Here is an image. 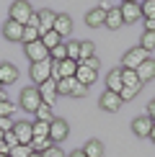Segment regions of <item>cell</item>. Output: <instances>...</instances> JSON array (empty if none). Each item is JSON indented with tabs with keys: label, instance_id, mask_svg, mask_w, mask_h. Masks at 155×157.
I'll return each mask as SVG.
<instances>
[{
	"label": "cell",
	"instance_id": "cell-1",
	"mask_svg": "<svg viewBox=\"0 0 155 157\" xmlns=\"http://www.w3.org/2000/svg\"><path fill=\"white\" fill-rule=\"evenodd\" d=\"M18 101H21V108H23V111H29V113H36L39 106L44 103V101H42V93H39L36 85H34V88H23Z\"/></svg>",
	"mask_w": 155,
	"mask_h": 157
},
{
	"label": "cell",
	"instance_id": "cell-2",
	"mask_svg": "<svg viewBox=\"0 0 155 157\" xmlns=\"http://www.w3.org/2000/svg\"><path fill=\"white\" fill-rule=\"evenodd\" d=\"M31 16H34V10H31L29 0H16V3H10V21H18L21 26H29Z\"/></svg>",
	"mask_w": 155,
	"mask_h": 157
},
{
	"label": "cell",
	"instance_id": "cell-3",
	"mask_svg": "<svg viewBox=\"0 0 155 157\" xmlns=\"http://www.w3.org/2000/svg\"><path fill=\"white\" fill-rule=\"evenodd\" d=\"M150 59V52H145L142 47H134V49H129L127 54H124V59H121V70H137L142 62H147Z\"/></svg>",
	"mask_w": 155,
	"mask_h": 157
},
{
	"label": "cell",
	"instance_id": "cell-4",
	"mask_svg": "<svg viewBox=\"0 0 155 157\" xmlns=\"http://www.w3.org/2000/svg\"><path fill=\"white\" fill-rule=\"evenodd\" d=\"M52 59H44V62H34L31 64V80L36 82V88L42 82H47V80H52Z\"/></svg>",
	"mask_w": 155,
	"mask_h": 157
},
{
	"label": "cell",
	"instance_id": "cell-5",
	"mask_svg": "<svg viewBox=\"0 0 155 157\" xmlns=\"http://www.w3.org/2000/svg\"><path fill=\"white\" fill-rule=\"evenodd\" d=\"M23 54L31 59V64H34V62H44V59H49V49L44 47L42 41H31V44H23Z\"/></svg>",
	"mask_w": 155,
	"mask_h": 157
},
{
	"label": "cell",
	"instance_id": "cell-6",
	"mask_svg": "<svg viewBox=\"0 0 155 157\" xmlns=\"http://www.w3.org/2000/svg\"><path fill=\"white\" fill-rule=\"evenodd\" d=\"M98 103H101V108L106 111V113H116V111H119V106H121L124 101H121V95H119V93L103 90V93H101V98H98Z\"/></svg>",
	"mask_w": 155,
	"mask_h": 157
},
{
	"label": "cell",
	"instance_id": "cell-7",
	"mask_svg": "<svg viewBox=\"0 0 155 157\" xmlns=\"http://www.w3.org/2000/svg\"><path fill=\"white\" fill-rule=\"evenodd\" d=\"M13 134L18 136L21 144H31V139H34V124L31 121H16L13 124Z\"/></svg>",
	"mask_w": 155,
	"mask_h": 157
},
{
	"label": "cell",
	"instance_id": "cell-8",
	"mask_svg": "<svg viewBox=\"0 0 155 157\" xmlns=\"http://www.w3.org/2000/svg\"><path fill=\"white\" fill-rule=\"evenodd\" d=\"M67 134H70V124L65 121V119H54V121H52V132H49V139L54 142V144L65 142V139H67Z\"/></svg>",
	"mask_w": 155,
	"mask_h": 157
},
{
	"label": "cell",
	"instance_id": "cell-9",
	"mask_svg": "<svg viewBox=\"0 0 155 157\" xmlns=\"http://www.w3.org/2000/svg\"><path fill=\"white\" fill-rule=\"evenodd\" d=\"M153 126H155V121H153L147 113H145V116H137V119L132 121V132L137 134V136H142V139L153 134Z\"/></svg>",
	"mask_w": 155,
	"mask_h": 157
},
{
	"label": "cell",
	"instance_id": "cell-10",
	"mask_svg": "<svg viewBox=\"0 0 155 157\" xmlns=\"http://www.w3.org/2000/svg\"><path fill=\"white\" fill-rule=\"evenodd\" d=\"M121 16H124V23H134V21H142V5L140 3H121L119 5Z\"/></svg>",
	"mask_w": 155,
	"mask_h": 157
},
{
	"label": "cell",
	"instance_id": "cell-11",
	"mask_svg": "<svg viewBox=\"0 0 155 157\" xmlns=\"http://www.w3.org/2000/svg\"><path fill=\"white\" fill-rule=\"evenodd\" d=\"M39 93H42V101L47 103V106H54L57 103V80H47V82H42L39 85Z\"/></svg>",
	"mask_w": 155,
	"mask_h": 157
},
{
	"label": "cell",
	"instance_id": "cell-12",
	"mask_svg": "<svg viewBox=\"0 0 155 157\" xmlns=\"http://www.w3.org/2000/svg\"><path fill=\"white\" fill-rule=\"evenodd\" d=\"M3 36L8 39V41H23V26L18 23V21H5V26H3Z\"/></svg>",
	"mask_w": 155,
	"mask_h": 157
},
{
	"label": "cell",
	"instance_id": "cell-13",
	"mask_svg": "<svg viewBox=\"0 0 155 157\" xmlns=\"http://www.w3.org/2000/svg\"><path fill=\"white\" fill-rule=\"evenodd\" d=\"M18 80V67L10 62H0V85H10Z\"/></svg>",
	"mask_w": 155,
	"mask_h": 157
},
{
	"label": "cell",
	"instance_id": "cell-14",
	"mask_svg": "<svg viewBox=\"0 0 155 157\" xmlns=\"http://www.w3.org/2000/svg\"><path fill=\"white\" fill-rule=\"evenodd\" d=\"M106 90H111V93H121V90H124L121 70H111V72L106 75Z\"/></svg>",
	"mask_w": 155,
	"mask_h": 157
},
{
	"label": "cell",
	"instance_id": "cell-15",
	"mask_svg": "<svg viewBox=\"0 0 155 157\" xmlns=\"http://www.w3.org/2000/svg\"><path fill=\"white\" fill-rule=\"evenodd\" d=\"M54 31L60 36H67L73 34V18L67 16V13H57V21H54Z\"/></svg>",
	"mask_w": 155,
	"mask_h": 157
},
{
	"label": "cell",
	"instance_id": "cell-16",
	"mask_svg": "<svg viewBox=\"0 0 155 157\" xmlns=\"http://www.w3.org/2000/svg\"><path fill=\"white\" fill-rule=\"evenodd\" d=\"M39 21H42L39 31H42V34H47V31H52V29H54L57 13H54V10H49V8H44V10H39Z\"/></svg>",
	"mask_w": 155,
	"mask_h": 157
},
{
	"label": "cell",
	"instance_id": "cell-17",
	"mask_svg": "<svg viewBox=\"0 0 155 157\" xmlns=\"http://www.w3.org/2000/svg\"><path fill=\"white\" fill-rule=\"evenodd\" d=\"M85 23L90 26V29H98V26H106V10L101 8H93L85 13Z\"/></svg>",
	"mask_w": 155,
	"mask_h": 157
},
{
	"label": "cell",
	"instance_id": "cell-18",
	"mask_svg": "<svg viewBox=\"0 0 155 157\" xmlns=\"http://www.w3.org/2000/svg\"><path fill=\"white\" fill-rule=\"evenodd\" d=\"M121 80H124V88H134V90H142V82L137 70H121Z\"/></svg>",
	"mask_w": 155,
	"mask_h": 157
},
{
	"label": "cell",
	"instance_id": "cell-19",
	"mask_svg": "<svg viewBox=\"0 0 155 157\" xmlns=\"http://www.w3.org/2000/svg\"><path fill=\"white\" fill-rule=\"evenodd\" d=\"M137 75H140V80H142V82L155 80V57H150L147 62H142V64H140V67H137Z\"/></svg>",
	"mask_w": 155,
	"mask_h": 157
},
{
	"label": "cell",
	"instance_id": "cell-20",
	"mask_svg": "<svg viewBox=\"0 0 155 157\" xmlns=\"http://www.w3.org/2000/svg\"><path fill=\"white\" fill-rule=\"evenodd\" d=\"M78 82H83V85H90V82H96V77H98V70H93V67H85V64H80L78 67Z\"/></svg>",
	"mask_w": 155,
	"mask_h": 157
},
{
	"label": "cell",
	"instance_id": "cell-21",
	"mask_svg": "<svg viewBox=\"0 0 155 157\" xmlns=\"http://www.w3.org/2000/svg\"><path fill=\"white\" fill-rule=\"evenodd\" d=\"M29 147H31V152H36V155H44L49 147H54V142H52L49 136H34Z\"/></svg>",
	"mask_w": 155,
	"mask_h": 157
},
{
	"label": "cell",
	"instance_id": "cell-22",
	"mask_svg": "<svg viewBox=\"0 0 155 157\" xmlns=\"http://www.w3.org/2000/svg\"><path fill=\"white\" fill-rule=\"evenodd\" d=\"M121 26H124V16H121V10H119V8L109 10V13H106V29L116 31V29H121Z\"/></svg>",
	"mask_w": 155,
	"mask_h": 157
},
{
	"label": "cell",
	"instance_id": "cell-23",
	"mask_svg": "<svg viewBox=\"0 0 155 157\" xmlns=\"http://www.w3.org/2000/svg\"><path fill=\"white\" fill-rule=\"evenodd\" d=\"M39 41H42L44 47H47V49L52 52V49H54V47H60V44H62V36L57 34L54 29H52V31H47V34H42V39H39Z\"/></svg>",
	"mask_w": 155,
	"mask_h": 157
},
{
	"label": "cell",
	"instance_id": "cell-24",
	"mask_svg": "<svg viewBox=\"0 0 155 157\" xmlns=\"http://www.w3.org/2000/svg\"><path fill=\"white\" fill-rule=\"evenodd\" d=\"M57 64H60V75L62 77H75L78 75V67H80V64L73 62V59H62V62H57Z\"/></svg>",
	"mask_w": 155,
	"mask_h": 157
},
{
	"label": "cell",
	"instance_id": "cell-25",
	"mask_svg": "<svg viewBox=\"0 0 155 157\" xmlns=\"http://www.w3.org/2000/svg\"><path fill=\"white\" fill-rule=\"evenodd\" d=\"M83 152H85V157H103V144L98 139H90V142H85Z\"/></svg>",
	"mask_w": 155,
	"mask_h": 157
},
{
	"label": "cell",
	"instance_id": "cell-26",
	"mask_svg": "<svg viewBox=\"0 0 155 157\" xmlns=\"http://www.w3.org/2000/svg\"><path fill=\"white\" fill-rule=\"evenodd\" d=\"M140 47L145 52H155V31H145L140 36Z\"/></svg>",
	"mask_w": 155,
	"mask_h": 157
},
{
	"label": "cell",
	"instance_id": "cell-27",
	"mask_svg": "<svg viewBox=\"0 0 155 157\" xmlns=\"http://www.w3.org/2000/svg\"><path fill=\"white\" fill-rule=\"evenodd\" d=\"M73 82H75V77H62V80L57 82V93L70 98V93H73Z\"/></svg>",
	"mask_w": 155,
	"mask_h": 157
},
{
	"label": "cell",
	"instance_id": "cell-28",
	"mask_svg": "<svg viewBox=\"0 0 155 157\" xmlns=\"http://www.w3.org/2000/svg\"><path fill=\"white\" fill-rule=\"evenodd\" d=\"M42 39V31L34 29V26H23V44H31V41H39Z\"/></svg>",
	"mask_w": 155,
	"mask_h": 157
},
{
	"label": "cell",
	"instance_id": "cell-29",
	"mask_svg": "<svg viewBox=\"0 0 155 157\" xmlns=\"http://www.w3.org/2000/svg\"><path fill=\"white\" fill-rule=\"evenodd\" d=\"M52 121H34V136H49Z\"/></svg>",
	"mask_w": 155,
	"mask_h": 157
},
{
	"label": "cell",
	"instance_id": "cell-30",
	"mask_svg": "<svg viewBox=\"0 0 155 157\" xmlns=\"http://www.w3.org/2000/svg\"><path fill=\"white\" fill-rule=\"evenodd\" d=\"M34 116H36V121H54V116H52V106H47V103H42Z\"/></svg>",
	"mask_w": 155,
	"mask_h": 157
},
{
	"label": "cell",
	"instance_id": "cell-31",
	"mask_svg": "<svg viewBox=\"0 0 155 157\" xmlns=\"http://www.w3.org/2000/svg\"><path fill=\"white\" fill-rule=\"evenodd\" d=\"M90 57H96L93 41H80V62H83V59H90Z\"/></svg>",
	"mask_w": 155,
	"mask_h": 157
},
{
	"label": "cell",
	"instance_id": "cell-32",
	"mask_svg": "<svg viewBox=\"0 0 155 157\" xmlns=\"http://www.w3.org/2000/svg\"><path fill=\"white\" fill-rule=\"evenodd\" d=\"M49 59H54V62L67 59V44H60V47H54V49L49 52Z\"/></svg>",
	"mask_w": 155,
	"mask_h": 157
},
{
	"label": "cell",
	"instance_id": "cell-33",
	"mask_svg": "<svg viewBox=\"0 0 155 157\" xmlns=\"http://www.w3.org/2000/svg\"><path fill=\"white\" fill-rule=\"evenodd\" d=\"M67 59L80 62V41H67Z\"/></svg>",
	"mask_w": 155,
	"mask_h": 157
},
{
	"label": "cell",
	"instance_id": "cell-34",
	"mask_svg": "<svg viewBox=\"0 0 155 157\" xmlns=\"http://www.w3.org/2000/svg\"><path fill=\"white\" fill-rule=\"evenodd\" d=\"M13 113H16V103H10V101H0V119H10Z\"/></svg>",
	"mask_w": 155,
	"mask_h": 157
},
{
	"label": "cell",
	"instance_id": "cell-35",
	"mask_svg": "<svg viewBox=\"0 0 155 157\" xmlns=\"http://www.w3.org/2000/svg\"><path fill=\"white\" fill-rule=\"evenodd\" d=\"M85 93H88V85L78 82V77H75V82H73V93H70V98H85Z\"/></svg>",
	"mask_w": 155,
	"mask_h": 157
},
{
	"label": "cell",
	"instance_id": "cell-36",
	"mask_svg": "<svg viewBox=\"0 0 155 157\" xmlns=\"http://www.w3.org/2000/svg\"><path fill=\"white\" fill-rule=\"evenodd\" d=\"M31 155H34V152H31L29 144H18V147L10 152V157H31Z\"/></svg>",
	"mask_w": 155,
	"mask_h": 157
},
{
	"label": "cell",
	"instance_id": "cell-37",
	"mask_svg": "<svg viewBox=\"0 0 155 157\" xmlns=\"http://www.w3.org/2000/svg\"><path fill=\"white\" fill-rule=\"evenodd\" d=\"M142 16L155 18V0H145V3H142Z\"/></svg>",
	"mask_w": 155,
	"mask_h": 157
},
{
	"label": "cell",
	"instance_id": "cell-38",
	"mask_svg": "<svg viewBox=\"0 0 155 157\" xmlns=\"http://www.w3.org/2000/svg\"><path fill=\"white\" fill-rule=\"evenodd\" d=\"M42 157H65V152H62V149L54 144V147H49V149H47V152H44Z\"/></svg>",
	"mask_w": 155,
	"mask_h": 157
},
{
	"label": "cell",
	"instance_id": "cell-39",
	"mask_svg": "<svg viewBox=\"0 0 155 157\" xmlns=\"http://www.w3.org/2000/svg\"><path fill=\"white\" fill-rule=\"evenodd\" d=\"M137 93H140V90H134V88H124L119 95H121V101H132V98L137 95Z\"/></svg>",
	"mask_w": 155,
	"mask_h": 157
},
{
	"label": "cell",
	"instance_id": "cell-40",
	"mask_svg": "<svg viewBox=\"0 0 155 157\" xmlns=\"http://www.w3.org/2000/svg\"><path fill=\"white\" fill-rule=\"evenodd\" d=\"M78 64H85V67L98 70V67H101V59H98V57H90V59H83V62H78Z\"/></svg>",
	"mask_w": 155,
	"mask_h": 157
},
{
	"label": "cell",
	"instance_id": "cell-41",
	"mask_svg": "<svg viewBox=\"0 0 155 157\" xmlns=\"http://www.w3.org/2000/svg\"><path fill=\"white\" fill-rule=\"evenodd\" d=\"M5 142H8V144H10L13 149H16L18 144H21V142H18V136H16V134H13V132H5Z\"/></svg>",
	"mask_w": 155,
	"mask_h": 157
},
{
	"label": "cell",
	"instance_id": "cell-42",
	"mask_svg": "<svg viewBox=\"0 0 155 157\" xmlns=\"http://www.w3.org/2000/svg\"><path fill=\"white\" fill-rule=\"evenodd\" d=\"M13 124L16 121H10V119H0V129L3 132H13Z\"/></svg>",
	"mask_w": 155,
	"mask_h": 157
},
{
	"label": "cell",
	"instance_id": "cell-43",
	"mask_svg": "<svg viewBox=\"0 0 155 157\" xmlns=\"http://www.w3.org/2000/svg\"><path fill=\"white\" fill-rule=\"evenodd\" d=\"M145 23V31H155V18H142Z\"/></svg>",
	"mask_w": 155,
	"mask_h": 157
},
{
	"label": "cell",
	"instance_id": "cell-44",
	"mask_svg": "<svg viewBox=\"0 0 155 157\" xmlns=\"http://www.w3.org/2000/svg\"><path fill=\"white\" fill-rule=\"evenodd\" d=\"M147 116H150V119L155 121V98H153L150 103H147Z\"/></svg>",
	"mask_w": 155,
	"mask_h": 157
},
{
	"label": "cell",
	"instance_id": "cell-45",
	"mask_svg": "<svg viewBox=\"0 0 155 157\" xmlns=\"http://www.w3.org/2000/svg\"><path fill=\"white\" fill-rule=\"evenodd\" d=\"M67 157H85V152H83V149H75V152H70Z\"/></svg>",
	"mask_w": 155,
	"mask_h": 157
},
{
	"label": "cell",
	"instance_id": "cell-46",
	"mask_svg": "<svg viewBox=\"0 0 155 157\" xmlns=\"http://www.w3.org/2000/svg\"><path fill=\"white\" fill-rule=\"evenodd\" d=\"M124 3H140V5H142V3H145V0H124Z\"/></svg>",
	"mask_w": 155,
	"mask_h": 157
},
{
	"label": "cell",
	"instance_id": "cell-47",
	"mask_svg": "<svg viewBox=\"0 0 155 157\" xmlns=\"http://www.w3.org/2000/svg\"><path fill=\"white\" fill-rule=\"evenodd\" d=\"M150 139H153V144H155V126H153V134H150Z\"/></svg>",
	"mask_w": 155,
	"mask_h": 157
},
{
	"label": "cell",
	"instance_id": "cell-48",
	"mask_svg": "<svg viewBox=\"0 0 155 157\" xmlns=\"http://www.w3.org/2000/svg\"><path fill=\"white\" fill-rule=\"evenodd\" d=\"M31 157H42V155H36V152H34V155H31Z\"/></svg>",
	"mask_w": 155,
	"mask_h": 157
},
{
	"label": "cell",
	"instance_id": "cell-49",
	"mask_svg": "<svg viewBox=\"0 0 155 157\" xmlns=\"http://www.w3.org/2000/svg\"><path fill=\"white\" fill-rule=\"evenodd\" d=\"M0 157H10V155H0Z\"/></svg>",
	"mask_w": 155,
	"mask_h": 157
},
{
	"label": "cell",
	"instance_id": "cell-50",
	"mask_svg": "<svg viewBox=\"0 0 155 157\" xmlns=\"http://www.w3.org/2000/svg\"><path fill=\"white\" fill-rule=\"evenodd\" d=\"M0 88H3V85H0Z\"/></svg>",
	"mask_w": 155,
	"mask_h": 157
}]
</instances>
